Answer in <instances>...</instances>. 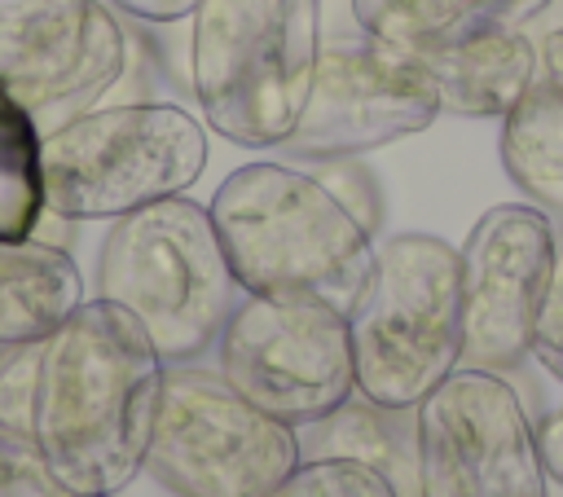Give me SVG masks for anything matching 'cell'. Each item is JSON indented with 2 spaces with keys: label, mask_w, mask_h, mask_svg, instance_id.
<instances>
[{
  "label": "cell",
  "mask_w": 563,
  "mask_h": 497,
  "mask_svg": "<svg viewBox=\"0 0 563 497\" xmlns=\"http://www.w3.org/2000/svg\"><path fill=\"white\" fill-rule=\"evenodd\" d=\"M163 374L141 321L101 295L40 339L31 444L62 493L119 497L145 471Z\"/></svg>",
  "instance_id": "1"
},
{
  "label": "cell",
  "mask_w": 563,
  "mask_h": 497,
  "mask_svg": "<svg viewBox=\"0 0 563 497\" xmlns=\"http://www.w3.org/2000/svg\"><path fill=\"white\" fill-rule=\"evenodd\" d=\"M211 224L242 295L330 303L352 317L374 273V233L317 172L246 163L211 194Z\"/></svg>",
  "instance_id": "2"
},
{
  "label": "cell",
  "mask_w": 563,
  "mask_h": 497,
  "mask_svg": "<svg viewBox=\"0 0 563 497\" xmlns=\"http://www.w3.org/2000/svg\"><path fill=\"white\" fill-rule=\"evenodd\" d=\"M189 84L211 132L233 145H282L321 62V0H198Z\"/></svg>",
  "instance_id": "3"
},
{
  "label": "cell",
  "mask_w": 563,
  "mask_h": 497,
  "mask_svg": "<svg viewBox=\"0 0 563 497\" xmlns=\"http://www.w3.org/2000/svg\"><path fill=\"white\" fill-rule=\"evenodd\" d=\"M97 295L128 308L158 356L180 365L220 339L242 290L211 211L176 194L110 220L97 255Z\"/></svg>",
  "instance_id": "4"
},
{
  "label": "cell",
  "mask_w": 563,
  "mask_h": 497,
  "mask_svg": "<svg viewBox=\"0 0 563 497\" xmlns=\"http://www.w3.org/2000/svg\"><path fill=\"white\" fill-rule=\"evenodd\" d=\"M347 325L356 391L383 409L413 413L462 365L457 246L431 233L387 238Z\"/></svg>",
  "instance_id": "5"
},
{
  "label": "cell",
  "mask_w": 563,
  "mask_h": 497,
  "mask_svg": "<svg viewBox=\"0 0 563 497\" xmlns=\"http://www.w3.org/2000/svg\"><path fill=\"white\" fill-rule=\"evenodd\" d=\"M207 167V128L172 101L92 106L44 132V202L57 220H119L185 194Z\"/></svg>",
  "instance_id": "6"
},
{
  "label": "cell",
  "mask_w": 563,
  "mask_h": 497,
  "mask_svg": "<svg viewBox=\"0 0 563 497\" xmlns=\"http://www.w3.org/2000/svg\"><path fill=\"white\" fill-rule=\"evenodd\" d=\"M303 462L299 431L251 405L220 365H167L145 471L176 497H264Z\"/></svg>",
  "instance_id": "7"
},
{
  "label": "cell",
  "mask_w": 563,
  "mask_h": 497,
  "mask_svg": "<svg viewBox=\"0 0 563 497\" xmlns=\"http://www.w3.org/2000/svg\"><path fill=\"white\" fill-rule=\"evenodd\" d=\"M220 374L264 413L299 427L356 396L347 312L308 299L242 295L216 339Z\"/></svg>",
  "instance_id": "8"
},
{
  "label": "cell",
  "mask_w": 563,
  "mask_h": 497,
  "mask_svg": "<svg viewBox=\"0 0 563 497\" xmlns=\"http://www.w3.org/2000/svg\"><path fill=\"white\" fill-rule=\"evenodd\" d=\"M418 497H550L537 427L497 369L457 365L418 409Z\"/></svg>",
  "instance_id": "9"
},
{
  "label": "cell",
  "mask_w": 563,
  "mask_h": 497,
  "mask_svg": "<svg viewBox=\"0 0 563 497\" xmlns=\"http://www.w3.org/2000/svg\"><path fill=\"white\" fill-rule=\"evenodd\" d=\"M559 229L532 202H501L475 220L457 246L462 268V365L515 369L532 356V330L545 308Z\"/></svg>",
  "instance_id": "10"
},
{
  "label": "cell",
  "mask_w": 563,
  "mask_h": 497,
  "mask_svg": "<svg viewBox=\"0 0 563 497\" xmlns=\"http://www.w3.org/2000/svg\"><path fill=\"white\" fill-rule=\"evenodd\" d=\"M128 66V35L101 0H0V84L40 132L92 110Z\"/></svg>",
  "instance_id": "11"
},
{
  "label": "cell",
  "mask_w": 563,
  "mask_h": 497,
  "mask_svg": "<svg viewBox=\"0 0 563 497\" xmlns=\"http://www.w3.org/2000/svg\"><path fill=\"white\" fill-rule=\"evenodd\" d=\"M440 97L427 70L378 40H339L321 48L312 92L295 132L282 141L299 158H356L378 145L405 141L431 128Z\"/></svg>",
  "instance_id": "12"
},
{
  "label": "cell",
  "mask_w": 563,
  "mask_h": 497,
  "mask_svg": "<svg viewBox=\"0 0 563 497\" xmlns=\"http://www.w3.org/2000/svg\"><path fill=\"white\" fill-rule=\"evenodd\" d=\"M409 57L427 70L440 114L462 119H501L541 79V44L528 26H488Z\"/></svg>",
  "instance_id": "13"
},
{
  "label": "cell",
  "mask_w": 563,
  "mask_h": 497,
  "mask_svg": "<svg viewBox=\"0 0 563 497\" xmlns=\"http://www.w3.org/2000/svg\"><path fill=\"white\" fill-rule=\"evenodd\" d=\"M545 9L550 0H352L361 35L396 53H427L488 26H528Z\"/></svg>",
  "instance_id": "14"
},
{
  "label": "cell",
  "mask_w": 563,
  "mask_h": 497,
  "mask_svg": "<svg viewBox=\"0 0 563 497\" xmlns=\"http://www.w3.org/2000/svg\"><path fill=\"white\" fill-rule=\"evenodd\" d=\"M79 303L84 277L57 242H0V347L44 339Z\"/></svg>",
  "instance_id": "15"
},
{
  "label": "cell",
  "mask_w": 563,
  "mask_h": 497,
  "mask_svg": "<svg viewBox=\"0 0 563 497\" xmlns=\"http://www.w3.org/2000/svg\"><path fill=\"white\" fill-rule=\"evenodd\" d=\"M501 167L532 207L563 220V84L550 75L501 114Z\"/></svg>",
  "instance_id": "16"
},
{
  "label": "cell",
  "mask_w": 563,
  "mask_h": 497,
  "mask_svg": "<svg viewBox=\"0 0 563 497\" xmlns=\"http://www.w3.org/2000/svg\"><path fill=\"white\" fill-rule=\"evenodd\" d=\"M405 413L409 409H383L356 391L330 418L299 427L308 431V444L299 440V449H308V457H356L378 466L396 488H418V431L413 418L405 422Z\"/></svg>",
  "instance_id": "17"
},
{
  "label": "cell",
  "mask_w": 563,
  "mask_h": 497,
  "mask_svg": "<svg viewBox=\"0 0 563 497\" xmlns=\"http://www.w3.org/2000/svg\"><path fill=\"white\" fill-rule=\"evenodd\" d=\"M44 216V132L0 84V242L35 238Z\"/></svg>",
  "instance_id": "18"
},
{
  "label": "cell",
  "mask_w": 563,
  "mask_h": 497,
  "mask_svg": "<svg viewBox=\"0 0 563 497\" xmlns=\"http://www.w3.org/2000/svg\"><path fill=\"white\" fill-rule=\"evenodd\" d=\"M264 497H400V488L356 457H303Z\"/></svg>",
  "instance_id": "19"
},
{
  "label": "cell",
  "mask_w": 563,
  "mask_h": 497,
  "mask_svg": "<svg viewBox=\"0 0 563 497\" xmlns=\"http://www.w3.org/2000/svg\"><path fill=\"white\" fill-rule=\"evenodd\" d=\"M35 365H40V339L0 347V435L26 440V444H31Z\"/></svg>",
  "instance_id": "20"
},
{
  "label": "cell",
  "mask_w": 563,
  "mask_h": 497,
  "mask_svg": "<svg viewBox=\"0 0 563 497\" xmlns=\"http://www.w3.org/2000/svg\"><path fill=\"white\" fill-rule=\"evenodd\" d=\"M0 497H70L44 471L35 444L0 435Z\"/></svg>",
  "instance_id": "21"
},
{
  "label": "cell",
  "mask_w": 563,
  "mask_h": 497,
  "mask_svg": "<svg viewBox=\"0 0 563 497\" xmlns=\"http://www.w3.org/2000/svg\"><path fill=\"white\" fill-rule=\"evenodd\" d=\"M317 176L325 180V189H330L369 233H378V185H374V176H369L365 167H356L352 158H325Z\"/></svg>",
  "instance_id": "22"
},
{
  "label": "cell",
  "mask_w": 563,
  "mask_h": 497,
  "mask_svg": "<svg viewBox=\"0 0 563 497\" xmlns=\"http://www.w3.org/2000/svg\"><path fill=\"white\" fill-rule=\"evenodd\" d=\"M532 356L554 378H563V246H559V264H554V281H550L545 308H541L537 330H532Z\"/></svg>",
  "instance_id": "23"
},
{
  "label": "cell",
  "mask_w": 563,
  "mask_h": 497,
  "mask_svg": "<svg viewBox=\"0 0 563 497\" xmlns=\"http://www.w3.org/2000/svg\"><path fill=\"white\" fill-rule=\"evenodd\" d=\"M537 444H541V462H545L550 479L563 484V400L541 418V427H537Z\"/></svg>",
  "instance_id": "24"
},
{
  "label": "cell",
  "mask_w": 563,
  "mask_h": 497,
  "mask_svg": "<svg viewBox=\"0 0 563 497\" xmlns=\"http://www.w3.org/2000/svg\"><path fill=\"white\" fill-rule=\"evenodd\" d=\"M110 4L141 22H180L198 9V0H110Z\"/></svg>",
  "instance_id": "25"
},
{
  "label": "cell",
  "mask_w": 563,
  "mask_h": 497,
  "mask_svg": "<svg viewBox=\"0 0 563 497\" xmlns=\"http://www.w3.org/2000/svg\"><path fill=\"white\" fill-rule=\"evenodd\" d=\"M541 75H550L554 84H563V22L545 31L541 40Z\"/></svg>",
  "instance_id": "26"
}]
</instances>
